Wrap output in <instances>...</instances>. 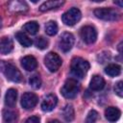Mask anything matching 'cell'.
I'll list each match as a JSON object with an SVG mask.
<instances>
[{"mask_svg": "<svg viewBox=\"0 0 123 123\" xmlns=\"http://www.w3.org/2000/svg\"><path fill=\"white\" fill-rule=\"evenodd\" d=\"M70 69H71L72 75H74L77 78L82 79L87 73V71L89 69V63L86 60H84L80 57H76L71 61Z\"/></svg>", "mask_w": 123, "mask_h": 123, "instance_id": "cell-1", "label": "cell"}, {"mask_svg": "<svg viewBox=\"0 0 123 123\" xmlns=\"http://www.w3.org/2000/svg\"><path fill=\"white\" fill-rule=\"evenodd\" d=\"M79 90H80L79 83L75 79H68L63 84V86L61 89V92L65 98L72 99L77 96Z\"/></svg>", "mask_w": 123, "mask_h": 123, "instance_id": "cell-2", "label": "cell"}, {"mask_svg": "<svg viewBox=\"0 0 123 123\" xmlns=\"http://www.w3.org/2000/svg\"><path fill=\"white\" fill-rule=\"evenodd\" d=\"M62 63V58L55 52H49L44 58V64L50 72H56L59 70Z\"/></svg>", "mask_w": 123, "mask_h": 123, "instance_id": "cell-3", "label": "cell"}, {"mask_svg": "<svg viewBox=\"0 0 123 123\" xmlns=\"http://www.w3.org/2000/svg\"><path fill=\"white\" fill-rule=\"evenodd\" d=\"M2 70H3L6 78L8 80L12 81V82L19 83L23 79L21 72L13 64H12V63H3Z\"/></svg>", "mask_w": 123, "mask_h": 123, "instance_id": "cell-4", "label": "cell"}, {"mask_svg": "<svg viewBox=\"0 0 123 123\" xmlns=\"http://www.w3.org/2000/svg\"><path fill=\"white\" fill-rule=\"evenodd\" d=\"M82 13L80 12L79 9L77 8H71L69 9L67 12H65L62 16V22L67 25V26H73L75 25L80 19H81Z\"/></svg>", "mask_w": 123, "mask_h": 123, "instance_id": "cell-5", "label": "cell"}, {"mask_svg": "<svg viewBox=\"0 0 123 123\" xmlns=\"http://www.w3.org/2000/svg\"><path fill=\"white\" fill-rule=\"evenodd\" d=\"M96 17L106 20V21H114L118 18V12L111 8H99L94 11Z\"/></svg>", "mask_w": 123, "mask_h": 123, "instance_id": "cell-6", "label": "cell"}, {"mask_svg": "<svg viewBox=\"0 0 123 123\" xmlns=\"http://www.w3.org/2000/svg\"><path fill=\"white\" fill-rule=\"evenodd\" d=\"M80 36H81L82 39L86 43L91 44V43H94L96 41L97 32H96V30H95L94 27L89 26V25H86V26H84V27L81 28V30H80Z\"/></svg>", "mask_w": 123, "mask_h": 123, "instance_id": "cell-7", "label": "cell"}, {"mask_svg": "<svg viewBox=\"0 0 123 123\" xmlns=\"http://www.w3.org/2000/svg\"><path fill=\"white\" fill-rule=\"evenodd\" d=\"M74 44V37L71 33L65 32L62 34L59 39V47L62 52H68Z\"/></svg>", "mask_w": 123, "mask_h": 123, "instance_id": "cell-8", "label": "cell"}, {"mask_svg": "<svg viewBox=\"0 0 123 123\" xmlns=\"http://www.w3.org/2000/svg\"><path fill=\"white\" fill-rule=\"evenodd\" d=\"M38 98L33 92H25L21 97V106L25 110H32L37 104Z\"/></svg>", "mask_w": 123, "mask_h": 123, "instance_id": "cell-9", "label": "cell"}, {"mask_svg": "<svg viewBox=\"0 0 123 123\" xmlns=\"http://www.w3.org/2000/svg\"><path fill=\"white\" fill-rule=\"evenodd\" d=\"M58 103V98L55 94H47L46 96H44L42 103H41V110L43 111H51L54 110V108L57 106Z\"/></svg>", "mask_w": 123, "mask_h": 123, "instance_id": "cell-10", "label": "cell"}, {"mask_svg": "<svg viewBox=\"0 0 123 123\" xmlns=\"http://www.w3.org/2000/svg\"><path fill=\"white\" fill-rule=\"evenodd\" d=\"M22 67L27 71H33L37 66V62L35 57L33 56H26L21 60Z\"/></svg>", "mask_w": 123, "mask_h": 123, "instance_id": "cell-11", "label": "cell"}, {"mask_svg": "<svg viewBox=\"0 0 123 123\" xmlns=\"http://www.w3.org/2000/svg\"><path fill=\"white\" fill-rule=\"evenodd\" d=\"M121 111L115 107H109L105 110V116L110 122H115L120 118Z\"/></svg>", "mask_w": 123, "mask_h": 123, "instance_id": "cell-12", "label": "cell"}, {"mask_svg": "<svg viewBox=\"0 0 123 123\" xmlns=\"http://www.w3.org/2000/svg\"><path fill=\"white\" fill-rule=\"evenodd\" d=\"M105 86V80L103 79L102 76L100 75H94L91 80H90V84H89V87L90 89L94 90V91H98L103 89Z\"/></svg>", "mask_w": 123, "mask_h": 123, "instance_id": "cell-13", "label": "cell"}, {"mask_svg": "<svg viewBox=\"0 0 123 123\" xmlns=\"http://www.w3.org/2000/svg\"><path fill=\"white\" fill-rule=\"evenodd\" d=\"M13 48V42L9 37H4L0 38V53L9 54Z\"/></svg>", "mask_w": 123, "mask_h": 123, "instance_id": "cell-14", "label": "cell"}, {"mask_svg": "<svg viewBox=\"0 0 123 123\" xmlns=\"http://www.w3.org/2000/svg\"><path fill=\"white\" fill-rule=\"evenodd\" d=\"M8 8L9 10L15 12H26L28 10V6L24 1H11L8 4Z\"/></svg>", "mask_w": 123, "mask_h": 123, "instance_id": "cell-15", "label": "cell"}, {"mask_svg": "<svg viewBox=\"0 0 123 123\" xmlns=\"http://www.w3.org/2000/svg\"><path fill=\"white\" fill-rule=\"evenodd\" d=\"M16 99H17V91L14 88H10L7 90L6 95H5V104L10 107L12 108L15 103H16Z\"/></svg>", "mask_w": 123, "mask_h": 123, "instance_id": "cell-16", "label": "cell"}, {"mask_svg": "<svg viewBox=\"0 0 123 123\" xmlns=\"http://www.w3.org/2000/svg\"><path fill=\"white\" fill-rule=\"evenodd\" d=\"M63 4V1H60V0H50V1H46L43 4L40 5L39 7V11L41 12H47L53 9H57L59 7H61Z\"/></svg>", "mask_w": 123, "mask_h": 123, "instance_id": "cell-17", "label": "cell"}, {"mask_svg": "<svg viewBox=\"0 0 123 123\" xmlns=\"http://www.w3.org/2000/svg\"><path fill=\"white\" fill-rule=\"evenodd\" d=\"M3 119L5 123H15L17 120V113L11 109H5L3 111Z\"/></svg>", "mask_w": 123, "mask_h": 123, "instance_id": "cell-18", "label": "cell"}, {"mask_svg": "<svg viewBox=\"0 0 123 123\" xmlns=\"http://www.w3.org/2000/svg\"><path fill=\"white\" fill-rule=\"evenodd\" d=\"M62 116H63L64 120L67 122H71L74 119L75 112H74V108L72 105H70V104L65 105V107L62 110Z\"/></svg>", "mask_w": 123, "mask_h": 123, "instance_id": "cell-19", "label": "cell"}, {"mask_svg": "<svg viewBox=\"0 0 123 123\" xmlns=\"http://www.w3.org/2000/svg\"><path fill=\"white\" fill-rule=\"evenodd\" d=\"M15 38H16L17 41H18L21 45H23L24 47H30V46L32 45V43H33L32 39L29 38V37H28L25 33H23V32H18V33H16V34H15Z\"/></svg>", "mask_w": 123, "mask_h": 123, "instance_id": "cell-20", "label": "cell"}, {"mask_svg": "<svg viewBox=\"0 0 123 123\" xmlns=\"http://www.w3.org/2000/svg\"><path fill=\"white\" fill-rule=\"evenodd\" d=\"M105 73L111 77H116L121 73V67L118 64L111 63L105 68Z\"/></svg>", "mask_w": 123, "mask_h": 123, "instance_id": "cell-21", "label": "cell"}, {"mask_svg": "<svg viewBox=\"0 0 123 123\" xmlns=\"http://www.w3.org/2000/svg\"><path fill=\"white\" fill-rule=\"evenodd\" d=\"M38 28H39V26H38L37 22H36V21L27 22L23 26V30L26 33H28L29 35H36L37 33V31H38Z\"/></svg>", "mask_w": 123, "mask_h": 123, "instance_id": "cell-22", "label": "cell"}, {"mask_svg": "<svg viewBox=\"0 0 123 123\" xmlns=\"http://www.w3.org/2000/svg\"><path fill=\"white\" fill-rule=\"evenodd\" d=\"M45 32L49 36H55L58 32V25H57L56 21L51 20V21L47 22L45 25Z\"/></svg>", "mask_w": 123, "mask_h": 123, "instance_id": "cell-23", "label": "cell"}, {"mask_svg": "<svg viewBox=\"0 0 123 123\" xmlns=\"http://www.w3.org/2000/svg\"><path fill=\"white\" fill-rule=\"evenodd\" d=\"M35 45H36L38 49L43 50V49H45V48L48 47V40H47L46 38H44L43 37H37L36 40H35Z\"/></svg>", "mask_w": 123, "mask_h": 123, "instance_id": "cell-24", "label": "cell"}, {"mask_svg": "<svg viewBox=\"0 0 123 123\" xmlns=\"http://www.w3.org/2000/svg\"><path fill=\"white\" fill-rule=\"evenodd\" d=\"M29 84H30V86H31L33 88H35V89L39 88L40 86H41V79L39 78L38 75H33V76L29 79Z\"/></svg>", "mask_w": 123, "mask_h": 123, "instance_id": "cell-25", "label": "cell"}, {"mask_svg": "<svg viewBox=\"0 0 123 123\" xmlns=\"http://www.w3.org/2000/svg\"><path fill=\"white\" fill-rule=\"evenodd\" d=\"M97 118H98V112L95 110H91L87 113V116H86V123H95Z\"/></svg>", "mask_w": 123, "mask_h": 123, "instance_id": "cell-26", "label": "cell"}, {"mask_svg": "<svg viewBox=\"0 0 123 123\" xmlns=\"http://www.w3.org/2000/svg\"><path fill=\"white\" fill-rule=\"evenodd\" d=\"M114 92L119 96V97H122L123 96V83L121 81L117 82L115 85H114Z\"/></svg>", "mask_w": 123, "mask_h": 123, "instance_id": "cell-27", "label": "cell"}, {"mask_svg": "<svg viewBox=\"0 0 123 123\" xmlns=\"http://www.w3.org/2000/svg\"><path fill=\"white\" fill-rule=\"evenodd\" d=\"M39 122H40L39 117H38V116L34 115V116L29 117V118L26 120V122H25V123H39Z\"/></svg>", "mask_w": 123, "mask_h": 123, "instance_id": "cell-28", "label": "cell"}, {"mask_svg": "<svg viewBox=\"0 0 123 123\" xmlns=\"http://www.w3.org/2000/svg\"><path fill=\"white\" fill-rule=\"evenodd\" d=\"M48 123H61V122L58 121V120H51V121H49Z\"/></svg>", "mask_w": 123, "mask_h": 123, "instance_id": "cell-29", "label": "cell"}, {"mask_svg": "<svg viewBox=\"0 0 123 123\" xmlns=\"http://www.w3.org/2000/svg\"><path fill=\"white\" fill-rule=\"evenodd\" d=\"M114 3H115V4H118L120 7H122V2H115V1H114Z\"/></svg>", "mask_w": 123, "mask_h": 123, "instance_id": "cell-30", "label": "cell"}, {"mask_svg": "<svg viewBox=\"0 0 123 123\" xmlns=\"http://www.w3.org/2000/svg\"><path fill=\"white\" fill-rule=\"evenodd\" d=\"M1 25H2V21H1V18H0V27H1Z\"/></svg>", "mask_w": 123, "mask_h": 123, "instance_id": "cell-31", "label": "cell"}]
</instances>
